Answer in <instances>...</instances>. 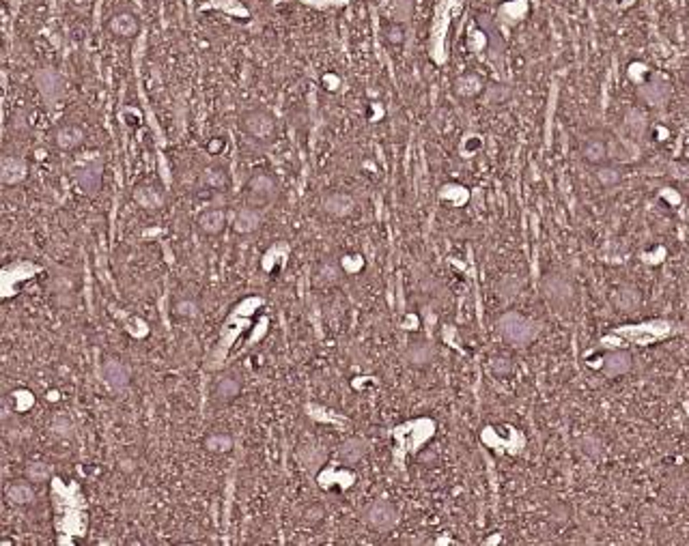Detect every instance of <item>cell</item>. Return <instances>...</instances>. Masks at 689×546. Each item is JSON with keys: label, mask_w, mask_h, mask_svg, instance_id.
<instances>
[{"label": "cell", "mask_w": 689, "mask_h": 546, "mask_svg": "<svg viewBox=\"0 0 689 546\" xmlns=\"http://www.w3.org/2000/svg\"><path fill=\"white\" fill-rule=\"evenodd\" d=\"M582 155L588 164H595V166H603L610 158V149H608V140L601 138V135H591V138L584 143V149H582Z\"/></svg>", "instance_id": "cell-17"}, {"label": "cell", "mask_w": 689, "mask_h": 546, "mask_svg": "<svg viewBox=\"0 0 689 546\" xmlns=\"http://www.w3.org/2000/svg\"><path fill=\"white\" fill-rule=\"evenodd\" d=\"M101 374H103V381L114 389H123L132 381L130 368L119 359H106L103 366H101Z\"/></svg>", "instance_id": "cell-15"}, {"label": "cell", "mask_w": 689, "mask_h": 546, "mask_svg": "<svg viewBox=\"0 0 689 546\" xmlns=\"http://www.w3.org/2000/svg\"><path fill=\"white\" fill-rule=\"evenodd\" d=\"M203 445L211 454H228L233 450L235 443H233V437L228 433H211V435H207Z\"/></svg>", "instance_id": "cell-25"}, {"label": "cell", "mask_w": 689, "mask_h": 546, "mask_svg": "<svg viewBox=\"0 0 689 546\" xmlns=\"http://www.w3.org/2000/svg\"><path fill=\"white\" fill-rule=\"evenodd\" d=\"M405 357L412 366H427L435 357V349L429 342H412L405 351Z\"/></svg>", "instance_id": "cell-21"}, {"label": "cell", "mask_w": 689, "mask_h": 546, "mask_svg": "<svg viewBox=\"0 0 689 546\" xmlns=\"http://www.w3.org/2000/svg\"><path fill=\"white\" fill-rule=\"evenodd\" d=\"M379 31H382V37L388 46L392 48H401L407 39V33H405V26L403 22L399 20H388V18H382L379 20Z\"/></svg>", "instance_id": "cell-19"}, {"label": "cell", "mask_w": 689, "mask_h": 546, "mask_svg": "<svg viewBox=\"0 0 689 546\" xmlns=\"http://www.w3.org/2000/svg\"><path fill=\"white\" fill-rule=\"evenodd\" d=\"M342 273H344V269L340 264H336V262H321L315 269V273H312V282L319 289H330V287H334L342 278Z\"/></svg>", "instance_id": "cell-18"}, {"label": "cell", "mask_w": 689, "mask_h": 546, "mask_svg": "<svg viewBox=\"0 0 689 546\" xmlns=\"http://www.w3.org/2000/svg\"><path fill=\"white\" fill-rule=\"evenodd\" d=\"M545 293H547V297L551 299V302H556V304H564L566 299H571V287L562 280V278H558V276H551V278H547L545 280Z\"/></svg>", "instance_id": "cell-24"}, {"label": "cell", "mask_w": 689, "mask_h": 546, "mask_svg": "<svg viewBox=\"0 0 689 546\" xmlns=\"http://www.w3.org/2000/svg\"><path fill=\"white\" fill-rule=\"evenodd\" d=\"M37 86H39L41 95H44V97H48V99H54V97L61 93V80H58V76H56L54 71H50V69H41V71L37 73Z\"/></svg>", "instance_id": "cell-26"}, {"label": "cell", "mask_w": 689, "mask_h": 546, "mask_svg": "<svg viewBox=\"0 0 689 546\" xmlns=\"http://www.w3.org/2000/svg\"><path fill=\"white\" fill-rule=\"evenodd\" d=\"M263 224V215L261 209H255L250 205H244L242 209H238L235 217H233V230L238 235H255Z\"/></svg>", "instance_id": "cell-13"}, {"label": "cell", "mask_w": 689, "mask_h": 546, "mask_svg": "<svg viewBox=\"0 0 689 546\" xmlns=\"http://www.w3.org/2000/svg\"><path fill=\"white\" fill-rule=\"evenodd\" d=\"M132 198H134V202H136L141 209H145V211H160V209L164 207V202H166L164 192H162V190H158V187H155V185H151V183H141V185H136V187H134V192H132Z\"/></svg>", "instance_id": "cell-12"}, {"label": "cell", "mask_w": 689, "mask_h": 546, "mask_svg": "<svg viewBox=\"0 0 689 546\" xmlns=\"http://www.w3.org/2000/svg\"><path fill=\"white\" fill-rule=\"evenodd\" d=\"M631 368V355L625 353V351H616L612 355L606 357L603 361V370L608 376H618V374H625L627 370Z\"/></svg>", "instance_id": "cell-23"}, {"label": "cell", "mask_w": 689, "mask_h": 546, "mask_svg": "<svg viewBox=\"0 0 689 546\" xmlns=\"http://www.w3.org/2000/svg\"><path fill=\"white\" fill-rule=\"evenodd\" d=\"M50 431H52L56 437H61V439H69V437H73L76 426H73V422H71V418H69V416L58 413V416H54V418H52V422H50Z\"/></svg>", "instance_id": "cell-28"}, {"label": "cell", "mask_w": 689, "mask_h": 546, "mask_svg": "<svg viewBox=\"0 0 689 546\" xmlns=\"http://www.w3.org/2000/svg\"><path fill=\"white\" fill-rule=\"evenodd\" d=\"M24 478H29L33 484H48L52 480V467L48 463H41V460L29 463L26 471H24Z\"/></svg>", "instance_id": "cell-27"}, {"label": "cell", "mask_w": 689, "mask_h": 546, "mask_svg": "<svg viewBox=\"0 0 689 546\" xmlns=\"http://www.w3.org/2000/svg\"><path fill=\"white\" fill-rule=\"evenodd\" d=\"M29 177V162L22 155H3L0 160V183L14 187Z\"/></svg>", "instance_id": "cell-10"}, {"label": "cell", "mask_w": 689, "mask_h": 546, "mask_svg": "<svg viewBox=\"0 0 689 546\" xmlns=\"http://www.w3.org/2000/svg\"><path fill=\"white\" fill-rule=\"evenodd\" d=\"M108 33L119 39V41H134L141 31H143V22L138 18L136 11L132 9H117L114 14H110L108 22H106Z\"/></svg>", "instance_id": "cell-3"}, {"label": "cell", "mask_w": 689, "mask_h": 546, "mask_svg": "<svg viewBox=\"0 0 689 546\" xmlns=\"http://www.w3.org/2000/svg\"><path fill=\"white\" fill-rule=\"evenodd\" d=\"M101 164L99 162H86L84 166H76L73 168V181L78 183V187L82 190V194L86 196H97V192L101 190Z\"/></svg>", "instance_id": "cell-9"}, {"label": "cell", "mask_w": 689, "mask_h": 546, "mask_svg": "<svg viewBox=\"0 0 689 546\" xmlns=\"http://www.w3.org/2000/svg\"><path fill=\"white\" fill-rule=\"evenodd\" d=\"M500 331L515 346H524V344L532 342L534 336H536L534 323H530L528 319H524V316H519L515 312H509V314H504L500 319Z\"/></svg>", "instance_id": "cell-4"}, {"label": "cell", "mask_w": 689, "mask_h": 546, "mask_svg": "<svg viewBox=\"0 0 689 546\" xmlns=\"http://www.w3.org/2000/svg\"><path fill=\"white\" fill-rule=\"evenodd\" d=\"M52 143L58 151L71 153L86 143V129L78 123H63L52 131Z\"/></svg>", "instance_id": "cell-7"}, {"label": "cell", "mask_w": 689, "mask_h": 546, "mask_svg": "<svg viewBox=\"0 0 689 546\" xmlns=\"http://www.w3.org/2000/svg\"><path fill=\"white\" fill-rule=\"evenodd\" d=\"M483 88H485L483 86V80L479 76H474V73H466V76L454 80V93L459 97H466V99L476 97V95L483 93Z\"/></svg>", "instance_id": "cell-22"}, {"label": "cell", "mask_w": 689, "mask_h": 546, "mask_svg": "<svg viewBox=\"0 0 689 546\" xmlns=\"http://www.w3.org/2000/svg\"><path fill=\"white\" fill-rule=\"evenodd\" d=\"M173 314L179 321H194L198 316V304L194 299H179L173 308Z\"/></svg>", "instance_id": "cell-29"}, {"label": "cell", "mask_w": 689, "mask_h": 546, "mask_svg": "<svg viewBox=\"0 0 689 546\" xmlns=\"http://www.w3.org/2000/svg\"><path fill=\"white\" fill-rule=\"evenodd\" d=\"M367 452H369L367 441H362V439H347V441H344V443L340 445L338 456H340V460H342V463L354 465V463L362 460V458L367 456Z\"/></svg>", "instance_id": "cell-20"}, {"label": "cell", "mask_w": 689, "mask_h": 546, "mask_svg": "<svg viewBox=\"0 0 689 546\" xmlns=\"http://www.w3.org/2000/svg\"><path fill=\"white\" fill-rule=\"evenodd\" d=\"M198 187L209 194H224L231 187V177H228L226 168L220 164H209L198 175Z\"/></svg>", "instance_id": "cell-11"}, {"label": "cell", "mask_w": 689, "mask_h": 546, "mask_svg": "<svg viewBox=\"0 0 689 546\" xmlns=\"http://www.w3.org/2000/svg\"><path fill=\"white\" fill-rule=\"evenodd\" d=\"M67 3L71 7H76V9H84V7H88L93 3V0H67Z\"/></svg>", "instance_id": "cell-32"}, {"label": "cell", "mask_w": 689, "mask_h": 546, "mask_svg": "<svg viewBox=\"0 0 689 546\" xmlns=\"http://www.w3.org/2000/svg\"><path fill=\"white\" fill-rule=\"evenodd\" d=\"M240 127L250 140H255L259 145H270L278 133L276 116L265 108L244 110L240 116Z\"/></svg>", "instance_id": "cell-2"}, {"label": "cell", "mask_w": 689, "mask_h": 546, "mask_svg": "<svg viewBox=\"0 0 689 546\" xmlns=\"http://www.w3.org/2000/svg\"><path fill=\"white\" fill-rule=\"evenodd\" d=\"M240 393H242V383L233 374H226V376L218 378L211 389V396L218 404H233L240 398Z\"/></svg>", "instance_id": "cell-16"}, {"label": "cell", "mask_w": 689, "mask_h": 546, "mask_svg": "<svg viewBox=\"0 0 689 546\" xmlns=\"http://www.w3.org/2000/svg\"><path fill=\"white\" fill-rule=\"evenodd\" d=\"M621 295L625 297V308H636L638 304H640V297H638V293L633 291V289H623L621 291Z\"/></svg>", "instance_id": "cell-31"}, {"label": "cell", "mask_w": 689, "mask_h": 546, "mask_svg": "<svg viewBox=\"0 0 689 546\" xmlns=\"http://www.w3.org/2000/svg\"><path fill=\"white\" fill-rule=\"evenodd\" d=\"M37 484H33L29 478L22 480H14L5 486V497L14 503V505H31L37 499Z\"/></svg>", "instance_id": "cell-14"}, {"label": "cell", "mask_w": 689, "mask_h": 546, "mask_svg": "<svg viewBox=\"0 0 689 546\" xmlns=\"http://www.w3.org/2000/svg\"><path fill=\"white\" fill-rule=\"evenodd\" d=\"M364 522L375 531H390L399 522V512L390 501L377 499L364 510Z\"/></svg>", "instance_id": "cell-5"}, {"label": "cell", "mask_w": 689, "mask_h": 546, "mask_svg": "<svg viewBox=\"0 0 689 546\" xmlns=\"http://www.w3.org/2000/svg\"><path fill=\"white\" fill-rule=\"evenodd\" d=\"M597 179L601 181V185L612 187L621 181V170L616 166H599L597 170Z\"/></svg>", "instance_id": "cell-30"}, {"label": "cell", "mask_w": 689, "mask_h": 546, "mask_svg": "<svg viewBox=\"0 0 689 546\" xmlns=\"http://www.w3.org/2000/svg\"><path fill=\"white\" fill-rule=\"evenodd\" d=\"M228 226V211L224 205H209L198 211L196 215V228L207 237H218Z\"/></svg>", "instance_id": "cell-6"}, {"label": "cell", "mask_w": 689, "mask_h": 546, "mask_svg": "<svg viewBox=\"0 0 689 546\" xmlns=\"http://www.w3.org/2000/svg\"><path fill=\"white\" fill-rule=\"evenodd\" d=\"M280 196V185L276 177L267 170H257L248 177L246 187H244V200L246 205L255 209H267L272 207Z\"/></svg>", "instance_id": "cell-1"}, {"label": "cell", "mask_w": 689, "mask_h": 546, "mask_svg": "<svg viewBox=\"0 0 689 546\" xmlns=\"http://www.w3.org/2000/svg\"><path fill=\"white\" fill-rule=\"evenodd\" d=\"M321 207H323L325 215H330L334 220H344L356 211V198L344 190H334L323 196Z\"/></svg>", "instance_id": "cell-8"}]
</instances>
